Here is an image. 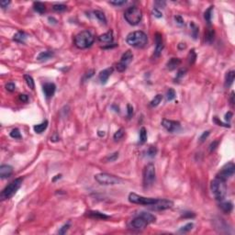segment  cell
<instances>
[{
  "instance_id": "6da1fadb",
  "label": "cell",
  "mask_w": 235,
  "mask_h": 235,
  "mask_svg": "<svg viewBox=\"0 0 235 235\" xmlns=\"http://www.w3.org/2000/svg\"><path fill=\"white\" fill-rule=\"evenodd\" d=\"M127 43L134 48H143L148 43V37L143 31H133L126 38Z\"/></svg>"
},
{
  "instance_id": "7a4b0ae2",
  "label": "cell",
  "mask_w": 235,
  "mask_h": 235,
  "mask_svg": "<svg viewBox=\"0 0 235 235\" xmlns=\"http://www.w3.org/2000/svg\"><path fill=\"white\" fill-rule=\"evenodd\" d=\"M210 189L214 198L218 201H222L227 195V185L226 181L219 178H215L210 183Z\"/></svg>"
},
{
  "instance_id": "3957f363",
  "label": "cell",
  "mask_w": 235,
  "mask_h": 235,
  "mask_svg": "<svg viewBox=\"0 0 235 235\" xmlns=\"http://www.w3.org/2000/svg\"><path fill=\"white\" fill-rule=\"evenodd\" d=\"M94 37L88 30H84L74 37V45L78 49H87L94 43Z\"/></svg>"
},
{
  "instance_id": "277c9868",
  "label": "cell",
  "mask_w": 235,
  "mask_h": 235,
  "mask_svg": "<svg viewBox=\"0 0 235 235\" xmlns=\"http://www.w3.org/2000/svg\"><path fill=\"white\" fill-rule=\"evenodd\" d=\"M142 18V12L141 9L136 6H130L129 8L125 10L124 12V19L130 25L135 26L138 25Z\"/></svg>"
},
{
  "instance_id": "5b68a950",
  "label": "cell",
  "mask_w": 235,
  "mask_h": 235,
  "mask_svg": "<svg viewBox=\"0 0 235 235\" xmlns=\"http://www.w3.org/2000/svg\"><path fill=\"white\" fill-rule=\"evenodd\" d=\"M95 180L102 186H115V185H119L122 182L121 178L107 173H100L96 174Z\"/></svg>"
},
{
  "instance_id": "8992f818",
  "label": "cell",
  "mask_w": 235,
  "mask_h": 235,
  "mask_svg": "<svg viewBox=\"0 0 235 235\" xmlns=\"http://www.w3.org/2000/svg\"><path fill=\"white\" fill-rule=\"evenodd\" d=\"M21 184H22V178H16L15 180H13L11 183H9V185H7L2 190L1 194H0V198L2 200H5L13 197L15 195V193L21 187Z\"/></svg>"
},
{
  "instance_id": "52a82bcc",
  "label": "cell",
  "mask_w": 235,
  "mask_h": 235,
  "mask_svg": "<svg viewBox=\"0 0 235 235\" xmlns=\"http://www.w3.org/2000/svg\"><path fill=\"white\" fill-rule=\"evenodd\" d=\"M155 166L154 164L150 163L148 164L143 170V187L145 188H148L150 187H152L154 181H155Z\"/></svg>"
},
{
  "instance_id": "ba28073f",
  "label": "cell",
  "mask_w": 235,
  "mask_h": 235,
  "mask_svg": "<svg viewBox=\"0 0 235 235\" xmlns=\"http://www.w3.org/2000/svg\"><path fill=\"white\" fill-rule=\"evenodd\" d=\"M128 199L130 203L133 204H140V205H145V206H150L154 204L158 198H145L140 196L135 193H130L128 197Z\"/></svg>"
},
{
  "instance_id": "9c48e42d",
  "label": "cell",
  "mask_w": 235,
  "mask_h": 235,
  "mask_svg": "<svg viewBox=\"0 0 235 235\" xmlns=\"http://www.w3.org/2000/svg\"><path fill=\"white\" fill-rule=\"evenodd\" d=\"M235 173V164L232 162H230L222 166V168L220 170V172L217 174L216 177L221 179L223 181L228 180Z\"/></svg>"
},
{
  "instance_id": "30bf717a",
  "label": "cell",
  "mask_w": 235,
  "mask_h": 235,
  "mask_svg": "<svg viewBox=\"0 0 235 235\" xmlns=\"http://www.w3.org/2000/svg\"><path fill=\"white\" fill-rule=\"evenodd\" d=\"M133 59V53H131V51H127L125 52L121 58H120V61L117 63V70L119 72H124L126 69H127L128 65L131 63Z\"/></svg>"
},
{
  "instance_id": "8fae6325",
  "label": "cell",
  "mask_w": 235,
  "mask_h": 235,
  "mask_svg": "<svg viewBox=\"0 0 235 235\" xmlns=\"http://www.w3.org/2000/svg\"><path fill=\"white\" fill-rule=\"evenodd\" d=\"M174 206V202L170 199H157V201L153 204L150 205V209L155 211H161L165 210V209L171 208Z\"/></svg>"
},
{
  "instance_id": "7c38bea8",
  "label": "cell",
  "mask_w": 235,
  "mask_h": 235,
  "mask_svg": "<svg viewBox=\"0 0 235 235\" xmlns=\"http://www.w3.org/2000/svg\"><path fill=\"white\" fill-rule=\"evenodd\" d=\"M149 224V222L142 217L141 214H138L134 219L130 221V228L132 230H136V231H141L145 229L146 226Z\"/></svg>"
},
{
  "instance_id": "4fadbf2b",
  "label": "cell",
  "mask_w": 235,
  "mask_h": 235,
  "mask_svg": "<svg viewBox=\"0 0 235 235\" xmlns=\"http://www.w3.org/2000/svg\"><path fill=\"white\" fill-rule=\"evenodd\" d=\"M162 126L167 131L171 132V133L177 132L181 128V125L178 121L170 120H166V119H164L162 120Z\"/></svg>"
},
{
  "instance_id": "5bb4252c",
  "label": "cell",
  "mask_w": 235,
  "mask_h": 235,
  "mask_svg": "<svg viewBox=\"0 0 235 235\" xmlns=\"http://www.w3.org/2000/svg\"><path fill=\"white\" fill-rule=\"evenodd\" d=\"M154 40H155V50H154V56L155 58H158L159 56L161 55L162 51L164 49V41H163V36L161 33L157 32L155 36H154Z\"/></svg>"
},
{
  "instance_id": "9a60e30c",
  "label": "cell",
  "mask_w": 235,
  "mask_h": 235,
  "mask_svg": "<svg viewBox=\"0 0 235 235\" xmlns=\"http://www.w3.org/2000/svg\"><path fill=\"white\" fill-rule=\"evenodd\" d=\"M112 73H113V68H112V67H110V68L104 69L103 71L100 72L99 74H98V79H99L100 83H101L102 85L107 84L108 78H110V76L112 74Z\"/></svg>"
},
{
  "instance_id": "2e32d148",
  "label": "cell",
  "mask_w": 235,
  "mask_h": 235,
  "mask_svg": "<svg viewBox=\"0 0 235 235\" xmlns=\"http://www.w3.org/2000/svg\"><path fill=\"white\" fill-rule=\"evenodd\" d=\"M55 90L56 87L53 83H46L43 86V93L47 98L52 97L55 93Z\"/></svg>"
},
{
  "instance_id": "e0dca14e",
  "label": "cell",
  "mask_w": 235,
  "mask_h": 235,
  "mask_svg": "<svg viewBox=\"0 0 235 235\" xmlns=\"http://www.w3.org/2000/svg\"><path fill=\"white\" fill-rule=\"evenodd\" d=\"M98 40L100 43H105V44H110L113 43V31L110 30L104 34L100 35L98 37Z\"/></svg>"
},
{
  "instance_id": "ac0fdd59",
  "label": "cell",
  "mask_w": 235,
  "mask_h": 235,
  "mask_svg": "<svg viewBox=\"0 0 235 235\" xmlns=\"http://www.w3.org/2000/svg\"><path fill=\"white\" fill-rule=\"evenodd\" d=\"M87 216H88L89 218H92V219H97V220H107L110 219V216L106 215L105 213H102L100 211L97 210H90L88 212H87Z\"/></svg>"
},
{
  "instance_id": "d6986e66",
  "label": "cell",
  "mask_w": 235,
  "mask_h": 235,
  "mask_svg": "<svg viewBox=\"0 0 235 235\" xmlns=\"http://www.w3.org/2000/svg\"><path fill=\"white\" fill-rule=\"evenodd\" d=\"M13 173L12 166L8 164H3L0 166V177L1 178H6L9 177Z\"/></svg>"
},
{
  "instance_id": "ffe728a7",
  "label": "cell",
  "mask_w": 235,
  "mask_h": 235,
  "mask_svg": "<svg viewBox=\"0 0 235 235\" xmlns=\"http://www.w3.org/2000/svg\"><path fill=\"white\" fill-rule=\"evenodd\" d=\"M54 56V53L53 51H45V52H41L40 53H39V55L37 56V60L39 62H44V61H48L50 59H52Z\"/></svg>"
},
{
  "instance_id": "44dd1931",
  "label": "cell",
  "mask_w": 235,
  "mask_h": 235,
  "mask_svg": "<svg viewBox=\"0 0 235 235\" xmlns=\"http://www.w3.org/2000/svg\"><path fill=\"white\" fill-rule=\"evenodd\" d=\"M234 78H235V72L234 71H230L228 72L227 74H226L225 75V83H224V87L226 88H228L230 87L231 85H232V83L234 81Z\"/></svg>"
},
{
  "instance_id": "7402d4cb",
  "label": "cell",
  "mask_w": 235,
  "mask_h": 235,
  "mask_svg": "<svg viewBox=\"0 0 235 235\" xmlns=\"http://www.w3.org/2000/svg\"><path fill=\"white\" fill-rule=\"evenodd\" d=\"M181 63V60L178 58H171L170 60L167 62L166 63V67L167 69L169 71H173L174 69H176V67L179 66V64Z\"/></svg>"
},
{
  "instance_id": "603a6c76",
  "label": "cell",
  "mask_w": 235,
  "mask_h": 235,
  "mask_svg": "<svg viewBox=\"0 0 235 235\" xmlns=\"http://www.w3.org/2000/svg\"><path fill=\"white\" fill-rule=\"evenodd\" d=\"M219 207L224 213L229 214V213H231L232 211L233 204L231 202V201H225V202H221Z\"/></svg>"
},
{
  "instance_id": "cb8c5ba5",
  "label": "cell",
  "mask_w": 235,
  "mask_h": 235,
  "mask_svg": "<svg viewBox=\"0 0 235 235\" xmlns=\"http://www.w3.org/2000/svg\"><path fill=\"white\" fill-rule=\"evenodd\" d=\"M214 37H215V31L212 28L209 27L207 31L205 32V40L206 43L208 44H211L214 40Z\"/></svg>"
},
{
  "instance_id": "d4e9b609",
  "label": "cell",
  "mask_w": 235,
  "mask_h": 235,
  "mask_svg": "<svg viewBox=\"0 0 235 235\" xmlns=\"http://www.w3.org/2000/svg\"><path fill=\"white\" fill-rule=\"evenodd\" d=\"M27 37H28L27 34L24 31H18L13 36V40L15 41H17V43H25Z\"/></svg>"
},
{
  "instance_id": "484cf974",
  "label": "cell",
  "mask_w": 235,
  "mask_h": 235,
  "mask_svg": "<svg viewBox=\"0 0 235 235\" xmlns=\"http://www.w3.org/2000/svg\"><path fill=\"white\" fill-rule=\"evenodd\" d=\"M33 8L34 10L40 14H43L46 10V6L43 2H34L33 3Z\"/></svg>"
},
{
  "instance_id": "4316f807",
  "label": "cell",
  "mask_w": 235,
  "mask_h": 235,
  "mask_svg": "<svg viewBox=\"0 0 235 235\" xmlns=\"http://www.w3.org/2000/svg\"><path fill=\"white\" fill-rule=\"evenodd\" d=\"M47 127H48V120H44L43 122L35 125L34 127H33V130L37 133H41L47 129Z\"/></svg>"
},
{
  "instance_id": "83f0119b",
  "label": "cell",
  "mask_w": 235,
  "mask_h": 235,
  "mask_svg": "<svg viewBox=\"0 0 235 235\" xmlns=\"http://www.w3.org/2000/svg\"><path fill=\"white\" fill-rule=\"evenodd\" d=\"M93 14H94V16L96 17V18L101 22L102 24H107V19H106V16H105V14L102 12V11H100V10H95V11H93Z\"/></svg>"
},
{
  "instance_id": "f1b7e54d",
  "label": "cell",
  "mask_w": 235,
  "mask_h": 235,
  "mask_svg": "<svg viewBox=\"0 0 235 235\" xmlns=\"http://www.w3.org/2000/svg\"><path fill=\"white\" fill-rule=\"evenodd\" d=\"M212 11H213V6H209L208 9L204 13V19L207 21L208 25H210L211 23V18H212Z\"/></svg>"
},
{
  "instance_id": "f546056e",
  "label": "cell",
  "mask_w": 235,
  "mask_h": 235,
  "mask_svg": "<svg viewBox=\"0 0 235 235\" xmlns=\"http://www.w3.org/2000/svg\"><path fill=\"white\" fill-rule=\"evenodd\" d=\"M139 214H141L142 217H143L144 219L149 222V224L150 223H154L156 221V217L154 215H153V214H151V213H148V212H140Z\"/></svg>"
},
{
  "instance_id": "4dcf8cb0",
  "label": "cell",
  "mask_w": 235,
  "mask_h": 235,
  "mask_svg": "<svg viewBox=\"0 0 235 235\" xmlns=\"http://www.w3.org/2000/svg\"><path fill=\"white\" fill-rule=\"evenodd\" d=\"M162 100H163V96H162L161 94H158V95H156V96L153 98L152 101L150 102V106H151V107H157L159 104H160V103L162 102Z\"/></svg>"
},
{
  "instance_id": "1f68e13d",
  "label": "cell",
  "mask_w": 235,
  "mask_h": 235,
  "mask_svg": "<svg viewBox=\"0 0 235 235\" xmlns=\"http://www.w3.org/2000/svg\"><path fill=\"white\" fill-rule=\"evenodd\" d=\"M196 59H197V53H195V50H191V51L189 52V53H188V55H187L188 64L189 65L194 64L195 62H196Z\"/></svg>"
},
{
  "instance_id": "d6a6232c",
  "label": "cell",
  "mask_w": 235,
  "mask_h": 235,
  "mask_svg": "<svg viewBox=\"0 0 235 235\" xmlns=\"http://www.w3.org/2000/svg\"><path fill=\"white\" fill-rule=\"evenodd\" d=\"M24 79H25V81H26L28 87H29L30 89L33 90V89L35 88V83H34V80H33V78L30 76V74H25V75H24Z\"/></svg>"
},
{
  "instance_id": "836d02e7",
  "label": "cell",
  "mask_w": 235,
  "mask_h": 235,
  "mask_svg": "<svg viewBox=\"0 0 235 235\" xmlns=\"http://www.w3.org/2000/svg\"><path fill=\"white\" fill-rule=\"evenodd\" d=\"M190 27H191V34H192L193 38L196 40L198 38V27L194 22L190 23Z\"/></svg>"
},
{
  "instance_id": "e575fe53",
  "label": "cell",
  "mask_w": 235,
  "mask_h": 235,
  "mask_svg": "<svg viewBox=\"0 0 235 235\" xmlns=\"http://www.w3.org/2000/svg\"><path fill=\"white\" fill-rule=\"evenodd\" d=\"M147 141V131L145 128H141L140 130V142L141 143H144Z\"/></svg>"
},
{
  "instance_id": "d590c367",
  "label": "cell",
  "mask_w": 235,
  "mask_h": 235,
  "mask_svg": "<svg viewBox=\"0 0 235 235\" xmlns=\"http://www.w3.org/2000/svg\"><path fill=\"white\" fill-rule=\"evenodd\" d=\"M193 227H194V224H193L192 222L187 223V224H186L185 226H183V227L178 231V232H180V233H187V232L190 231L193 229Z\"/></svg>"
},
{
  "instance_id": "8d00e7d4",
  "label": "cell",
  "mask_w": 235,
  "mask_h": 235,
  "mask_svg": "<svg viewBox=\"0 0 235 235\" xmlns=\"http://www.w3.org/2000/svg\"><path fill=\"white\" fill-rule=\"evenodd\" d=\"M53 9L56 12H63L67 9V6L63 4H54L53 6Z\"/></svg>"
},
{
  "instance_id": "74e56055",
  "label": "cell",
  "mask_w": 235,
  "mask_h": 235,
  "mask_svg": "<svg viewBox=\"0 0 235 235\" xmlns=\"http://www.w3.org/2000/svg\"><path fill=\"white\" fill-rule=\"evenodd\" d=\"M175 91L173 89V88H169L167 90V93H166V100L167 101H172V100L175 97Z\"/></svg>"
},
{
  "instance_id": "f35d334b",
  "label": "cell",
  "mask_w": 235,
  "mask_h": 235,
  "mask_svg": "<svg viewBox=\"0 0 235 235\" xmlns=\"http://www.w3.org/2000/svg\"><path fill=\"white\" fill-rule=\"evenodd\" d=\"M124 133H125V131H124L123 129H120L119 130H117V131L115 132V134H114V136H113L114 140H115V141H119V140H120V139L124 136Z\"/></svg>"
},
{
  "instance_id": "ab89813d",
  "label": "cell",
  "mask_w": 235,
  "mask_h": 235,
  "mask_svg": "<svg viewBox=\"0 0 235 235\" xmlns=\"http://www.w3.org/2000/svg\"><path fill=\"white\" fill-rule=\"evenodd\" d=\"M10 136L13 139H21V133L19 129H13L10 132Z\"/></svg>"
},
{
  "instance_id": "60d3db41",
  "label": "cell",
  "mask_w": 235,
  "mask_h": 235,
  "mask_svg": "<svg viewBox=\"0 0 235 235\" xmlns=\"http://www.w3.org/2000/svg\"><path fill=\"white\" fill-rule=\"evenodd\" d=\"M156 154H157V148L155 146H151L147 151V154L149 157H154Z\"/></svg>"
},
{
  "instance_id": "b9f144b4",
  "label": "cell",
  "mask_w": 235,
  "mask_h": 235,
  "mask_svg": "<svg viewBox=\"0 0 235 235\" xmlns=\"http://www.w3.org/2000/svg\"><path fill=\"white\" fill-rule=\"evenodd\" d=\"M117 157H119V153H114V154H112L110 155L107 156L105 158V161H107V162H114V161L117 160Z\"/></svg>"
},
{
  "instance_id": "7bdbcfd3",
  "label": "cell",
  "mask_w": 235,
  "mask_h": 235,
  "mask_svg": "<svg viewBox=\"0 0 235 235\" xmlns=\"http://www.w3.org/2000/svg\"><path fill=\"white\" fill-rule=\"evenodd\" d=\"M186 73H187V69L186 68H181L178 72H177V74H176V77H175V81L176 80H180L182 77H184V75L186 74Z\"/></svg>"
},
{
  "instance_id": "ee69618b",
  "label": "cell",
  "mask_w": 235,
  "mask_h": 235,
  "mask_svg": "<svg viewBox=\"0 0 235 235\" xmlns=\"http://www.w3.org/2000/svg\"><path fill=\"white\" fill-rule=\"evenodd\" d=\"M69 228H70V222H67L66 224H64L63 227L59 230V231H58V233L59 234H64V233H66V231L69 230Z\"/></svg>"
},
{
  "instance_id": "f6af8a7d",
  "label": "cell",
  "mask_w": 235,
  "mask_h": 235,
  "mask_svg": "<svg viewBox=\"0 0 235 235\" xmlns=\"http://www.w3.org/2000/svg\"><path fill=\"white\" fill-rule=\"evenodd\" d=\"M6 89L9 92H14L16 90V86L14 83H7L6 85Z\"/></svg>"
},
{
  "instance_id": "bcb514c9",
  "label": "cell",
  "mask_w": 235,
  "mask_h": 235,
  "mask_svg": "<svg viewBox=\"0 0 235 235\" xmlns=\"http://www.w3.org/2000/svg\"><path fill=\"white\" fill-rule=\"evenodd\" d=\"M182 217L185 218V219H187V218H188V219H191V218H195L196 215L194 212H190V211H187V212H184L182 214Z\"/></svg>"
},
{
  "instance_id": "7dc6e473",
  "label": "cell",
  "mask_w": 235,
  "mask_h": 235,
  "mask_svg": "<svg viewBox=\"0 0 235 235\" xmlns=\"http://www.w3.org/2000/svg\"><path fill=\"white\" fill-rule=\"evenodd\" d=\"M153 14H154V17H156V18H162V17H163L162 12L159 10L157 7H154L153 9Z\"/></svg>"
},
{
  "instance_id": "c3c4849f",
  "label": "cell",
  "mask_w": 235,
  "mask_h": 235,
  "mask_svg": "<svg viewBox=\"0 0 235 235\" xmlns=\"http://www.w3.org/2000/svg\"><path fill=\"white\" fill-rule=\"evenodd\" d=\"M208 135H209V130L204 131V132L202 133V135H201V136L199 137V141H200L201 142H203V141L208 137Z\"/></svg>"
},
{
  "instance_id": "681fc988",
  "label": "cell",
  "mask_w": 235,
  "mask_h": 235,
  "mask_svg": "<svg viewBox=\"0 0 235 235\" xmlns=\"http://www.w3.org/2000/svg\"><path fill=\"white\" fill-rule=\"evenodd\" d=\"M214 122H216L219 126H223V127H226V128H230V127H231L229 123H228V124H224V123H222L221 121H220L219 120H218V117H214Z\"/></svg>"
},
{
  "instance_id": "f907efd6",
  "label": "cell",
  "mask_w": 235,
  "mask_h": 235,
  "mask_svg": "<svg viewBox=\"0 0 235 235\" xmlns=\"http://www.w3.org/2000/svg\"><path fill=\"white\" fill-rule=\"evenodd\" d=\"M110 3L111 5H114V6H122L124 4H126V0H117V1H110Z\"/></svg>"
},
{
  "instance_id": "816d5d0a",
  "label": "cell",
  "mask_w": 235,
  "mask_h": 235,
  "mask_svg": "<svg viewBox=\"0 0 235 235\" xmlns=\"http://www.w3.org/2000/svg\"><path fill=\"white\" fill-rule=\"evenodd\" d=\"M218 144H219V141H215L211 142V144L209 145V151H210V152H212V151H214V150L217 148Z\"/></svg>"
},
{
  "instance_id": "f5cc1de1",
  "label": "cell",
  "mask_w": 235,
  "mask_h": 235,
  "mask_svg": "<svg viewBox=\"0 0 235 235\" xmlns=\"http://www.w3.org/2000/svg\"><path fill=\"white\" fill-rule=\"evenodd\" d=\"M127 110H128V111H127L128 112V117H130L133 115V107L131 105L128 104L127 105Z\"/></svg>"
},
{
  "instance_id": "db71d44e",
  "label": "cell",
  "mask_w": 235,
  "mask_h": 235,
  "mask_svg": "<svg viewBox=\"0 0 235 235\" xmlns=\"http://www.w3.org/2000/svg\"><path fill=\"white\" fill-rule=\"evenodd\" d=\"M174 20H175L176 23L179 24V25H183L184 24V19H182L181 16H175L174 17Z\"/></svg>"
},
{
  "instance_id": "11a10c76",
  "label": "cell",
  "mask_w": 235,
  "mask_h": 235,
  "mask_svg": "<svg viewBox=\"0 0 235 235\" xmlns=\"http://www.w3.org/2000/svg\"><path fill=\"white\" fill-rule=\"evenodd\" d=\"M19 100H20V101H22V102L27 103L29 101V97L27 95L21 94V95H19Z\"/></svg>"
},
{
  "instance_id": "9f6ffc18",
  "label": "cell",
  "mask_w": 235,
  "mask_h": 235,
  "mask_svg": "<svg viewBox=\"0 0 235 235\" xmlns=\"http://www.w3.org/2000/svg\"><path fill=\"white\" fill-rule=\"evenodd\" d=\"M51 141H60V137H59V135L57 133H53V135L51 136Z\"/></svg>"
},
{
  "instance_id": "6f0895ef",
  "label": "cell",
  "mask_w": 235,
  "mask_h": 235,
  "mask_svg": "<svg viewBox=\"0 0 235 235\" xmlns=\"http://www.w3.org/2000/svg\"><path fill=\"white\" fill-rule=\"evenodd\" d=\"M10 4V1H2V2H0V6H1L2 8H6L8 6H9Z\"/></svg>"
},
{
  "instance_id": "680465c9",
  "label": "cell",
  "mask_w": 235,
  "mask_h": 235,
  "mask_svg": "<svg viewBox=\"0 0 235 235\" xmlns=\"http://www.w3.org/2000/svg\"><path fill=\"white\" fill-rule=\"evenodd\" d=\"M231 117H232V113L231 112H228V113L225 114V120L226 121H230L231 120Z\"/></svg>"
},
{
  "instance_id": "91938a15",
  "label": "cell",
  "mask_w": 235,
  "mask_h": 235,
  "mask_svg": "<svg viewBox=\"0 0 235 235\" xmlns=\"http://www.w3.org/2000/svg\"><path fill=\"white\" fill-rule=\"evenodd\" d=\"M93 74H94V71H93V70H90L88 73H87V74H86V78H90Z\"/></svg>"
},
{
  "instance_id": "94428289",
  "label": "cell",
  "mask_w": 235,
  "mask_h": 235,
  "mask_svg": "<svg viewBox=\"0 0 235 235\" xmlns=\"http://www.w3.org/2000/svg\"><path fill=\"white\" fill-rule=\"evenodd\" d=\"M186 48H187L186 43H179L178 44V49L179 50H184V49H186Z\"/></svg>"
},
{
  "instance_id": "6125c7cd",
  "label": "cell",
  "mask_w": 235,
  "mask_h": 235,
  "mask_svg": "<svg viewBox=\"0 0 235 235\" xmlns=\"http://www.w3.org/2000/svg\"><path fill=\"white\" fill-rule=\"evenodd\" d=\"M230 100H231V104L233 105L234 104V92L233 91L231 92V99Z\"/></svg>"
},
{
  "instance_id": "be15d7a7",
  "label": "cell",
  "mask_w": 235,
  "mask_h": 235,
  "mask_svg": "<svg viewBox=\"0 0 235 235\" xmlns=\"http://www.w3.org/2000/svg\"><path fill=\"white\" fill-rule=\"evenodd\" d=\"M61 177H62V174H57V175H55L54 177L53 178V182H55L57 179H60Z\"/></svg>"
},
{
  "instance_id": "e7e4bbea",
  "label": "cell",
  "mask_w": 235,
  "mask_h": 235,
  "mask_svg": "<svg viewBox=\"0 0 235 235\" xmlns=\"http://www.w3.org/2000/svg\"><path fill=\"white\" fill-rule=\"evenodd\" d=\"M155 4L160 5V7H164L165 6V2H161V1H157V2H155Z\"/></svg>"
},
{
  "instance_id": "03108f58",
  "label": "cell",
  "mask_w": 235,
  "mask_h": 235,
  "mask_svg": "<svg viewBox=\"0 0 235 235\" xmlns=\"http://www.w3.org/2000/svg\"><path fill=\"white\" fill-rule=\"evenodd\" d=\"M97 134H98V136H100V137H104V136H105V131L99 130V131L97 132Z\"/></svg>"
}]
</instances>
